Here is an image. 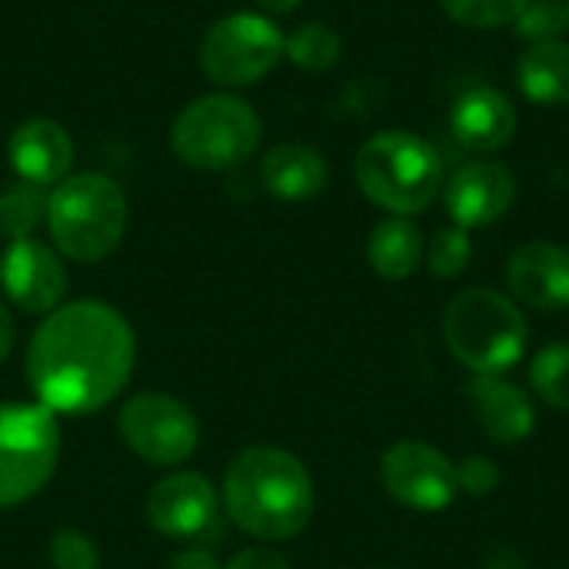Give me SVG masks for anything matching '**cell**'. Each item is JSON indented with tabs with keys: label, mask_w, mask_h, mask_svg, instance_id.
<instances>
[{
	"label": "cell",
	"mask_w": 569,
	"mask_h": 569,
	"mask_svg": "<svg viewBox=\"0 0 569 569\" xmlns=\"http://www.w3.org/2000/svg\"><path fill=\"white\" fill-rule=\"evenodd\" d=\"M510 293L533 310H569V247L530 240L507 260Z\"/></svg>",
	"instance_id": "obj_14"
},
{
	"label": "cell",
	"mask_w": 569,
	"mask_h": 569,
	"mask_svg": "<svg viewBox=\"0 0 569 569\" xmlns=\"http://www.w3.org/2000/svg\"><path fill=\"white\" fill-rule=\"evenodd\" d=\"M263 137L260 113L233 93H207L187 103L170 127V150L193 170H233Z\"/></svg>",
	"instance_id": "obj_6"
},
{
	"label": "cell",
	"mask_w": 569,
	"mask_h": 569,
	"mask_svg": "<svg viewBox=\"0 0 569 569\" xmlns=\"http://www.w3.org/2000/svg\"><path fill=\"white\" fill-rule=\"evenodd\" d=\"M440 197L457 227L477 230L507 217L517 200V180L497 160H473L443 183Z\"/></svg>",
	"instance_id": "obj_13"
},
{
	"label": "cell",
	"mask_w": 569,
	"mask_h": 569,
	"mask_svg": "<svg viewBox=\"0 0 569 569\" xmlns=\"http://www.w3.org/2000/svg\"><path fill=\"white\" fill-rule=\"evenodd\" d=\"M340 50H343L340 33H337L333 27L320 23V20L300 23V27L287 37V43H283V57H287L293 67L307 70V73H323V70H330V67L340 60Z\"/></svg>",
	"instance_id": "obj_21"
},
{
	"label": "cell",
	"mask_w": 569,
	"mask_h": 569,
	"mask_svg": "<svg viewBox=\"0 0 569 569\" xmlns=\"http://www.w3.org/2000/svg\"><path fill=\"white\" fill-rule=\"evenodd\" d=\"M443 340L477 377L507 373L527 350V320L510 297L490 287H473L450 300L443 313Z\"/></svg>",
	"instance_id": "obj_5"
},
{
	"label": "cell",
	"mask_w": 569,
	"mask_h": 569,
	"mask_svg": "<svg viewBox=\"0 0 569 569\" xmlns=\"http://www.w3.org/2000/svg\"><path fill=\"white\" fill-rule=\"evenodd\" d=\"M0 290L17 310L47 317L63 303L67 293V270L60 253L33 237L10 240L0 257Z\"/></svg>",
	"instance_id": "obj_11"
},
{
	"label": "cell",
	"mask_w": 569,
	"mask_h": 569,
	"mask_svg": "<svg viewBox=\"0 0 569 569\" xmlns=\"http://www.w3.org/2000/svg\"><path fill=\"white\" fill-rule=\"evenodd\" d=\"M383 490L407 510L437 513L447 510L457 493V463L423 440H400L380 460Z\"/></svg>",
	"instance_id": "obj_10"
},
{
	"label": "cell",
	"mask_w": 569,
	"mask_h": 569,
	"mask_svg": "<svg viewBox=\"0 0 569 569\" xmlns=\"http://www.w3.org/2000/svg\"><path fill=\"white\" fill-rule=\"evenodd\" d=\"M220 510V497L203 473L177 470L163 477L147 497V520L157 533L170 540L203 537Z\"/></svg>",
	"instance_id": "obj_12"
},
{
	"label": "cell",
	"mask_w": 569,
	"mask_h": 569,
	"mask_svg": "<svg viewBox=\"0 0 569 569\" xmlns=\"http://www.w3.org/2000/svg\"><path fill=\"white\" fill-rule=\"evenodd\" d=\"M567 7H569V0H567Z\"/></svg>",
	"instance_id": "obj_34"
},
{
	"label": "cell",
	"mask_w": 569,
	"mask_h": 569,
	"mask_svg": "<svg viewBox=\"0 0 569 569\" xmlns=\"http://www.w3.org/2000/svg\"><path fill=\"white\" fill-rule=\"evenodd\" d=\"M313 503L307 467L280 447H250L223 473V507L257 540H293L307 530Z\"/></svg>",
	"instance_id": "obj_2"
},
{
	"label": "cell",
	"mask_w": 569,
	"mask_h": 569,
	"mask_svg": "<svg viewBox=\"0 0 569 569\" xmlns=\"http://www.w3.org/2000/svg\"><path fill=\"white\" fill-rule=\"evenodd\" d=\"M40 223H47V190L43 187L17 180L0 190V233L7 240H23Z\"/></svg>",
	"instance_id": "obj_22"
},
{
	"label": "cell",
	"mask_w": 569,
	"mask_h": 569,
	"mask_svg": "<svg viewBox=\"0 0 569 569\" xmlns=\"http://www.w3.org/2000/svg\"><path fill=\"white\" fill-rule=\"evenodd\" d=\"M327 177H330V167L323 153L310 143H277L260 160L263 187L277 200H287V203L313 200L317 193H323Z\"/></svg>",
	"instance_id": "obj_18"
},
{
	"label": "cell",
	"mask_w": 569,
	"mask_h": 569,
	"mask_svg": "<svg viewBox=\"0 0 569 569\" xmlns=\"http://www.w3.org/2000/svg\"><path fill=\"white\" fill-rule=\"evenodd\" d=\"M117 433L123 447L150 467H177L193 457L200 443V423L193 410L170 393H133L117 413Z\"/></svg>",
	"instance_id": "obj_9"
},
{
	"label": "cell",
	"mask_w": 569,
	"mask_h": 569,
	"mask_svg": "<svg viewBox=\"0 0 569 569\" xmlns=\"http://www.w3.org/2000/svg\"><path fill=\"white\" fill-rule=\"evenodd\" d=\"M520 127V113L513 100L497 87H470L457 97L450 110V133L460 147L473 153H497L503 150Z\"/></svg>",
	"instance_id": "obj_16"
},
{
	"label": "cell",
	"mask_w": 569,
	"mask_h": 569,
	"mask_svg": "<svg viewBox=\"0 0 569 569\" xmlns=\"http://www.w3.org/2000/svg\"><path fill=\"white\" fill-rule=\"evenodd\" d=\"M170 569H223V567L217 563V557H213L210 550L190 547V550H183V553H177V557H173Z\"/></svg>",
	"instance_id": "obj_30"
},
{
	"label": "cell",
	"mask_w": 569,
	"mask_h": 569,
	"mask_svg": "<svg viewBox=\"0 0 569 569\" xmlns=\"http://www.w3.org/2000/svg\"><path fill=\"white\" fill-rule=\"evenodd\" d=\"M50 563L53 569H100V550L80 530H57L50 537Z\"/></svg>",
	"instance_id": "obj_27"
},
{
	"label": "cell",
	"mask_w": 569,
	"mask_h": 569,
	"mask_svg": "<svg viewBox=\"0 0 569 569\" xmlns=\"http://www.w3.org/2000/svg\"><path fill=\"white\" fill-rule=\"evenodd\" d=\"M137 340L120 310L103 300H73L50 310L27 343V383L53 417H90L130 380Z\"/></svg>",
	"instance_id": "obj_1"
},
{
	"label": "cell",
	"mask_w": 569,
	"mask_h": 569,
	"mask_svg": "<svg viewBox=\"0 0 569 569\" xmlns=\"http://www.w3.org/2000/svg\"><path fill=\"white\" fill-rule=\"evenodd\" d=\"M7 160L17 180L33 187H57L63 177H70L73 167V140L63 130V123L33 117L23 120L10 140H7Z\"/></svg>",
	"instance_id": "obj_15"
},
{
	"label": "cell",
	"mask_w": 569,
	"mask_h": 569,
	"mask_svg": "<svg viewBox=\"0 0 569 569\" xmlns=\"http://www.w3.org/2000/svg\"><path fill=\"white\" fill-rule=\"evenodd\" d=\"M487 569H523V557L510 547H497L487 553Z\"/></svg>",
	"instance_id": "obj_31"
},
{
	"label": "cell",
	"mask_w": 569,
	"mask_h": 569,
	"mask_svg": "<svg viewBox=\"0 0 569 569\" xmlns=\"http://www.w3.org/2000/svg\"><path fill=\"white\" fill-rule=\"evenodd\" d=\"M427 267L437 280H453L460 277L467 267H470V257H473V243H470V233L463 227H443L430 237L427 250Z\"/></svg>",
	"instance_id": "obj_25"
},
{
	"label": "cell",
	"mask_w": 569,
	"mask_h": 569,
	"mask_svg": "<svg viewBox=\"0 0 569 569\" xmlns=\"http://www.w3.org/2000/svg\"><path fill=\"white\" fill-rule=\"evenodd\" d=\"M283 30L253 10L220 17L200 40V67L220 87H247L263 80L283 57Z\"/></svg>",
	"instance_id": "obj_8"
},
{
	"label": "cell",
	"mask_w": 569,
	"mask_h": 569,
	"mask_svg": "<svg viewBox=\"0 0 569 569\" xmlns=\"http://www.w3.org/2000/svg\"><path fill=\"white\" fill-rule=\"evenodd\" d=\"M470 403L477 410L483 433L500 447L523 443L537 427V410H533L530 393L517 387L513 380H507L503 373L477 377L470 383Z\"/></svg>",
	"instance_id": "obj_17"
},
{
	"label": "cell",
	"mask_w": 569,
	"mask_h": 569,
	"mask_svg": "<svg viewBox=\"0 0 569 569\" xmlns=\"http://www.w3.org/2000/svg\"><path fill=\"white\" fill-rule=\"evenodd\" d=\"M223 569H290V563L283 553H277L270 547H247Z\"/></svg>",
	"instance_id": "obj_29"
},
{
	"label": "cell",
	"mask_w": 569,
	"mask_h": 569,
	"mask_svg": "<svg viewBox=\"0 0 569 569\" xmlns=\"http://www.w3.org/2000/svg\"><path fill=\"white\" fill-rule=\"evenodd\" d=\"M60 460L57 417L40 403H0V510L37 497Z\"/></svg>",
	"instance_id": "obj_7"
},
{
	"label": "cell",
	"mask_w": 569,
	"mask_h": 569,
	"mask_svg": "<svg viewBox=\"0 0 569 569\" xmlns=\"http://www.w3.org/2000/svg\"><path fill=\"white\" fill-rule=\"evenodd\" d=\"M530 0H440L443 13L470 30H500L513 27Z\"/></svg>",
	"instance_id": "obj_24"
},
{
	"label": "cell",
	"mask_w": 569,
	"mask_h": 569,
	"mask_svg": "<svg viewBox=\"0 0 569 569\" xmlns=\"http://www.w3.org/2000/svg\"><path fill=\"white\" fill-rule=\"evenodd\" d=\"M513 33L527 43H550L569 33L567 0H530L527 10L517 17Z\"/></svg>",
	"instance_id": "obj_26"
},
{
	"label": "cell",
	"mask_w": 569,
	"mask_h": 569,
	"mask_svg": "<svg viewBox=\"0 0 569 569\" xmlns=\"http://www.w3.org/2000/svg\"><path fill=\"white\" fill-rule=\"evenodd\" d=\"M423 233L410 217H387L370 230L367 260L383 280H407L423 260Z\"/></svg>",
	"instance_id": "obj_20"
},
{
	"label": "cell",
	"mask_w": 569,
	"mask_h": 569,
	"mask_svg": "<svg viewBox=\"0 0 569 569\" xmlns=\"http://www.w3.org/2000/svg\"><path fill=\"white\" fill-rule=\"evenodd\" d=\"M47 230L60 257L97 263L123 240L127 197L107 173H70L47 193Z\"/></svg>",
	"instance_id": "obj_4"
},
{
	"label": "cell",
	"mask_w": 569,
	"mask_h": 569,
	"mask_svg": "<svg viewBox=\"0 0 569 569\" xmlns=\"http://www.w3.org/2000/svg\"><path fill=\"white\" fill-rule=\"evenodd\" d=\"M517 87L530 103L569 107V43H530L517 60Z\"/></svg>",
	"instance_id": "obj_19"
},
{
	"label": "cell",
	"mask_w": 569,
	"mask_h": 569,
	"mask_svg": "<svg viewBox=\"0 0 569 569\" xmlns=\"http://www.w3.org/2000/svg\"><path fill=\"white\" fill-rule=\"evenodd\" d=\"M353 177L360 193L393 217L423 213L447 183L437 147L410 130H383L370 137L357 150Z\"/></svg>",
	"instance_id": "obj_3"
},
{
	"label": "cell",
	"mask_w": 569,
	"mask_h": 569,
	"mask_svg": "<svg viewBox=\"0 0 569 569\" xmlns=\"http://www.w3.org/2000/svg\"><path fill=\"white\" fill-rule=\"evenodd\" d=\"M253 3H257L267 17H270V13L280 17V13H293L303 0H253Z\"/></svg>",
	"instance_id": "obj_33"
},
{
	"label": "cell",
	"mask_w": 569,
	"mask_h": 569,
	"mask_svg": "<svg viewBox=\"0 0 569 569\" xmlns=\"http://www.w3.org/2000/svg\"><path fill=\"white\" fill-rule=\"evenodd\" d=\"M10 350H13V317H10L7 303L0 300V363L10 357Z\"/></svg>",
	"instance_id": "obj_32"
},
{
	"label": "cell",
	"mask_w": 569,
	"mask_h": 569,
	"mask_svg": "<svg viewBox=\"0 0 569 569\" xmlns=\"http://www.w3.org/2000/svg\"><path fill=\"white\" fill-rule=\"evenodd\" d=\"M530 383L547 407L569 413V343H550L533 357Z\"/></svg>",
	"instance_id": "obj_23"
},
{
	"label": "cell",
	"mask_w": 569,
	"mask_h": 569,
	"mask_svg": "<svg viewBox=\"0 0 569 569\" xmlns=\"http://www.w3.org/2000/svg\"><path fill=\"white\" fill-rule=\"evenodd\" d=\"M457 483L463 493L470 497H487L497 490L500 483V470L487 460V457H467L460 467H457Z\"/></svg>",
	"instance_id": "obj_28"
}]
</instances>
